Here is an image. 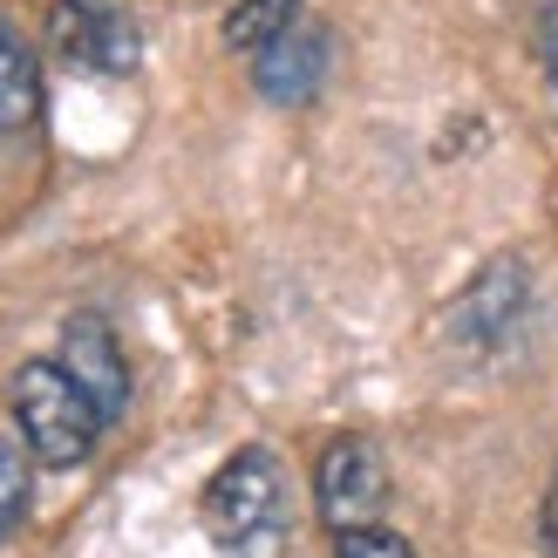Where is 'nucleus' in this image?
<instances>
[{
    "label": "nucleus",
    "mask_w": 558,
    "mask_h": 558,
    "mask_svg": "<svg viewBox=\"0 0 558 558\" xmlns=\"http://www.w3.org/2000/svg\"><path fill=\"white\" fill-rule=\"evenodd\" d=\"M41 117V69L35 48L21 41V27L0 14V136H14Z\"/></svg>",
    "instance_id": "8"
},
{
    "label": "nucleus",
    "mask_w": 558,
    "mask_h": 558,
    "mask_svg": "<svg viewBox=\"0 0 558 558\" xmlns=\"http://www.w3.org/2000/svg\"><path fill=\"white\" fill-rule=\"evenodd\" d=\"M205 511V532L218 551L232 558H287L293 538V511H287V477H279V457L272 450H239L218 463V477L198 497Z\"/></svg>",
    "instance_id": "1"
},
{
    "label": "nucleus",
    "mask_w": 558,
    "mask_h": 558,
    "mask_svg": "<svg viewBox=\"0 0 558 558\" xmlns=\"http://www.w3.org/2000/svg\"><path fill=\"white\" fill-rule=\"evenodd\" d=\"M21 511H27V463H21V450L0 442V538L21 524Z\"/></svg>",
    "instance_id": "10"
},
{
    "label": "nucleus",
    "mask_w": 558,
    "mask_h": 558,
    "mask_svg": "<svg viewBox=\"0 0 558 558\" xmlns=\"http://www.w3.org/2000/svg\"><path fill=\"white\" fill-rule=\"evenodd\" d=\"M538 538H545V551L558 558V484L545 490V511H538Z\"/></svg>",
    "instance_id": "12"
},
{
    "label": "nucleus",
    "mask_w": 558,
    "mask_h": 558,
    "mask_svg": "<svg viewBox=\"0 0 558 558\" xmlns=\"http://www.w3.org/2000/svg\"><path fill=\"white\" fill-rule=\"evenodd\" d=\"M314 505H320V524L333 538L341 532H368L388 505V463L368 436H333L320 463H314Z\"/></svg>",
    "instance_id": "3"
},
{
    "label": "nucleus",
    "mask_w": 558,
    "mask_h": 558,
    "mask_svg": "<svg viewBox=\"0 0 558 558\" xmlns=\"http://www.w3.org/2000/svg\"><path fill=\"white\" fill-rule=\"evenodd\" d=\"M524 287H532V272H524L518 259H497V266H484L477 279H470V293L457 300V333H463V348H497V341H511L524 300H532Z\"/></svg>",
    "instance_id": "7"
},
{
    "label": "nucleus",
    "mask_w": 558,
    "mask_h": 558,
    "mask_svg": "<svg viewBox=\"0 0 558 558\" xmlns=\"http://www.w3.org/2000/svg\"><path fill=\"white\" fill-rule=\"evenodd\" d=\"M327 54H333L327 27H320V21H293L272 48L253 54V82H259V96H266V102H306V96H314L320 82H327Z\"/></svg>",
    "instance_id": "6"
},
{
    "label": "nucleus",
    "mask_w": 558,
    "mask_h": 558,
    "mask_svg": "<svg viewBox=\"0 0 558 558\" xmlns=\"http://www.w3.org/2000/svg\"><path fill=\"white\" fill-rule=\"evenodd\" d=\"M300 21V0H239V8L226 14V48H239V54H259V48H272L287 27Z\"/></svg>",
    "instance_id": "9"
},
{
    "label": "nucleus",
    "mask_w": 558,
    "mask_h": 558,
    "mask_svg": "<svg viewBox=\"0 0 558 558\" xmlns=\"http://www.w3.org/2000/svg\"><path fill=\"white\" fill-rule=\"evenodd\" d=\"M14 423L27 436V450H35L41 463H54V470L82 463L96 450V436H102L96 402L69 381L62 361H27V368L14 375Z\"/></svg>",
    "instance_id": "2"
},
{
    "label": "nucleus",
    "mask_w": 558,
    "mask_h": 558,
    "mask_svg": "<svg viewBox=\"0 0 558 558\" xmlns=\"http://www.w3.org/2000/svg\"><path fill=\"white\" fill-rule=\"evenodd\" d=\"M538 48H545L551 75H558V8H545V21H538Z\"/></svg>",
    "instance_id": "13"
},
{
    "label": "nucleus",
    "mask_w": 558,
    "mask_h": 558,
    "mask_svg": "<svg viewBox=\"0 0 558 558\" xmlns=\"http://www.w3.org/2000/svg\"><path fill=\"white\" fill-rule=\"evenodd\" d=\"M54 54L75 62V69H96V75H130L144 41H136V21L123 8L62 0V8H54Z\"/></svg>",
    "instance_id": "4"
},
{
    "label": "nucleus",
    "mask_w": 558,
    "mask_h": 558,
    "mask_svg": "<svg viewBox=\"0 0 558 558\" xmlns=\"http://www.w3.org/2000/svg\"><path fill=\"white\" fill-rule=\"evenodd\" d=\"M62 368H69V381L82 388V396L96 402L102 423H117V415L130 409V361L117 348V333H109V320L75 314L62 327Z\"/></svg>",
    "instance_id": "5"
},
{
    "label": "nucleus",
    "mask_w": 558,
    "mask_h": 558,
    "mask_svg": "<svg viewBox=\"0 0 558 558\" xmlns=\"http://www.w3.org/2000/svg\"><path fill=\"white\" fill-rule=\"evenodd\" d=\"M333 558H415V545L396 538V532H381V524H368V532H341V538H333Z\"/></svg>",
    "instance_id": "11"
}]
</instances>
